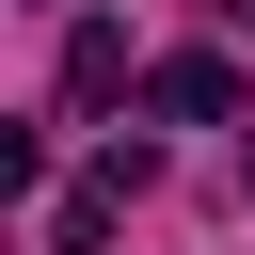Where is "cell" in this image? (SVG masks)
<instances>
[{"instance_id":"6da1fadb","label":"cell","mask_w":255,"mask_h":255,"mask_svg":"<svg viewBox=\"0 0 255 255\" xmlns=\"http://www.w3.org/2000/svg\"><path fill=\"white\" fill-rule=\"evenodd\" d=\"M112 96H128V32L80 16V32H64V112H112Z\"/></svg>"},{"instance_id":"7a4b0ae2","label":"cell","mask_w":255,"mask_h":255,"mask_svg":"<svg viewBox=\"0 0 255 255\" xmlns=\"http://www.w3.org/2000/svg\"><path fill=\"white\" fill-rule=\"evenodd\" d=\"M159 112H191V128H223V112H239V64H207V48H191V64H159Z\"/></svg>"},{"instance_id":"3957f363","label":"cell","mask_w":255,"mask_h":255,"mask_svg":"<svg viewBox=\"0 0 255 255\" xmlns=\"http://www.w3.org/2000/svg\"><path fill=\"white\" fill-rule=\"evenodd\" d=\"M239 16H255V0H239Z\"/></svg>"}]
</instances>
